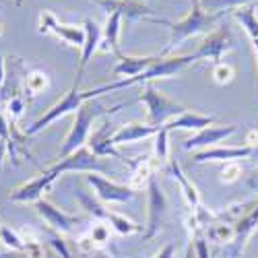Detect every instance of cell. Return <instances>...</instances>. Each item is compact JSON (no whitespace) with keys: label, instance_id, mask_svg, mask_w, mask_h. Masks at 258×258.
Listing matches in <instances>:
<instances>
[{"label":"cell","instance_id":"cell-1","mask_svg":"<svg viewBox=\"0 0 258 258\" xmlns=\"http://www.w3.org/2000/svg\"><path fill=\"white\" fill-rule=\"evenodd\" d=\"M131 103H133V101H126V103L122 101V103H116V105H112V107H105L99 99L85 101V103L79 107V110L75 112V122H73V126H71L69 135L64 137V141H62V147H60V151H58V159L67 157V155L75 153L77 149H81V147L87 145V141H89V137H91V126H93V122H95L99 116H112V114L120 112L122 107L131 105Z\"/></svg>","mask_w":258,"mask_h":258},{"label":"cell","instance_id":"cell-11","mask_svg":"<svg viewBox=\"0 0 258 258\" xmlns=\"http://www.w3.org/2000/svg\"><path fill=\"white\" fill-rule=\"evenodd\" d=\"M85 182H87L93 190V195L101 201V203H128L135 197V190L126 184H118L103 178L101 174H85Z\"/></svg>","mask_w":258,"mask_h":258},{"label":"cell","instance_id":"cell-22","mask_svg":"<svg viewBox=\"0 0 258 258\" xmlns=\"http://www.w3.org/2000/svg\"><path fill=\"white\" fill-rule=\"evenodd\" d=\"M120 31H122V17L118 13H110L107 15V21L105 25L101 27V44H99V50L105 52V54H116L120 56Z\"/></svg>","mask_w":258,"mask_h":258},{"label":"cell","instance_id":"cell-16","mask_svg":"<svg viewBox=\"0 0 258 258\" xmlns=\"http://www.w3.org/2000/svg\"><path fill=\"white\" fill-rule=\"evenodd\" d=\"M238 133V124H223V126H207L197 135H192L190 139L184 141V151H192V149H209L221 143L223 139L231 137Z\"/></svg>","mask_w":258,"mask_h":258},{"label":"cell","instance_id":"cell-28","mask_svg":"<svg viewBox=\"0 0 258 258\" xmlns=\"http://www.w3.org/2000/svg\"><path fill=\"white\" fill-rule=\"evenodd\" d=\"M103 221L110 223V227L120 235H133V233H143L145 231V225H139L133 219H128L126 215H120V213H114V211H107Z\"/></svg>","mask_w":258,"mask_h":258},{"label":"cell","instance_id":"cell-5","mask_svg":"<svg viewBox=\"0 0 258 258\" xmlns=\"http://www.w3.org/2000/svg\"><path fill=\"white\" fill-rule=\"evenodd\" d=\"M139 101L145 103V107H147V124H151V126H165L169 120H174L176 116H180V114H184L188 110V107L176 103L174 99H169L159 89H155L153 83H145Z\"/></svg>","mask_w":258,"mask_h":258},{"label":"cell","instance_id":"cell-29","mask_svg":"<svg viewBox=\"0 0 258 258\" xmlns=\"http://www.w3.org/2000/svg\"><path fill=\"white\" fill-rule=\"evenodd\" d=\"M77 201L81 203V207L87 211L91 217H95L97 221H103L105 219V213H107V209L101 205V201L95 197L93 199V195H89V192H85V190H81V188H77Z\"/></svg>","mask_w":258,"mask_h":258},{"label":"cell","instance_id":"cell-27","mask_svg":"<svg viewBox=\"0 0 258 258\" xmlns=\"http://www.w3.org/2000/svg\"><path fill=\"white\" fill-rule=\"evenodd\" d=\"M50 87V75L46 71H25L23 75V93H27L29 97H35L39 93H44Z\"/></svg>","mask_w":258,"mask_h":258},{"label":"cell","instance_id":"cell-37","mask_svg":"<svg viewBox=\"0 0 258 258\" xmlns=\"http://www.w3.org/2000/svg\"><path fill=\"white\" fill-rule=\"evenodd\" d=\"M77 250L81 252V254H93V252H97V248H95V244H93V240H91V235H89V231H85L83 235H79V240H77Z\"/></svg>","mask_w":258,"mask_h":258},{"label":"cell","instance_id":"cell-19","mask_svg":"<svg viewBox=\"0 0 258 258\" xmlns=\"http://www.w3.org/2000/svg\"><path fill=\"white\" fill-rule=\"evenodd\" d=\"M83 27H85V44L81 48L79 71H77V77H75V79H81V81H83V73H85V69H87L89 60L93 58V54L99 50V44H101V27L95 23L93 19L85 21Z\"/></svg>","mask_w":258,"mask_h":258},{"label":"cell","instance_id":"cell-30","mask_svg":"<svg viewBox=\"0 0 258 258\" xmlns=\"http://www.w3.org/2000/svg\"><path fill=\"white\" fill-rule=\"evenodd\" d=\"M167 137H169V128L161 126L157 135L153 137V155L157 159L159 165H167L169 163V145H167Z\"/></svg>","mask_w":258,"mask_h":258},{"label":"cell","instance_id":"cell-36","mask_svg":"<svg viewBox=\"0 0 258 258\" xmlns=\"http://www.w3.org/2000/svg\"><path fill=\"white\" fill-rule=\"evenodd\" d=\"M242 176H244L242 165H240L238 161H229V163H223L219 180H221L223 184H233V182H238Z\"/></svg>","mask_w":258,"mask_h":258},{"label":"cell","instance_id":"cell-15","mask_svg":"<svg viewBox=\"0 0 258 258\" xmlns=\"http://www.w3.org/2000/svg\"><path fill=\"white\" fill-rule=\"evenodd\" d=\"M112 124H110V116H103V122H101V126L97 128L95 133H91V137H89V141H87V145H89V149L97 155V157H116V159H120V161H124L126 165L131 163V159H126L118 149H116V145H114V141H112V128H110Z\"/></svg>","mask_w":258,"mask_h":258},{"label":"cell","instance_id":"cell-35","mask_svg":"<svg viewBox=\"0 0 258 258\" xmlns=\"http://www.w3.org/2000/svg\"><path fill=\"white\" fill-rule=\"evenodd\" d=\"M211 77H213V81L217 83V85H229V83L233 81L235 73H233V67H231V64H227V62L221 60V62H217V64H213Z\"/></svg>","mask_w":258,"mask_h":258},{"label":"cell","instance_id":"cell-39","mask_svg":"<svg viewBox=\"0 0 258 258\" xmlns=\"http://www.w3.org/2000/svg\"><path fill=\"white\" fill-rule=\"evenodd\" d=\"M50 244L56 248V252L60 254V258H71V252L67 250V244H64L62 240H60V235H52V238H50Z\"/></svg>","mask_w":258,"mask_h":258},{"label":"cell","instance_id":"cell-21","mask_svg":"<svg viewBox=\"0 0 258 258\" xmlns=\"http://www.w3.org/2000/svg\"><path fill=\"white\" fill-rule=\"evenodd\" d=\"M159 128L161 126H151L147 122H128V124H122L118 131H114L112 141H114V145L137 143V141H143L149 137H155Z\"/></svg>","mask_w":258,"mask_h":258},{"label":"cell","instance_id":"cell-48","mask_svg":"<svg viewBox=\"0 0 258 258\" xmlns=\"http://www.w3.org/2000/svg\"><path fill=\"white\" fill-rule=\"evenodd\" d=\"M254 9H258V0H254Z\"/></svg>","mask_w":258,"mask_h":258},{"label":"cell","instance_id":"cell-26","mask_svg":"<svg viewBox=\"0 0 258 258\" xmlns=\"http://www.w3.org/2000/svg\"><path fill=\"white\" fill-rule=\"evenodd\" d=\"M205 235H207V240H211L215 244L227 246L235 238V223H231V221H227V219H223V217H219V215H217V219H215L207 227Z\"/></svg>","mask_w":258,"mask_h":258},{"label":"cell","instance_id":"cell-18","mask_svg":"<svg viewBox=\"0 0 258 258\" xmlns=\"http://www.w3.org/2000/svg\"><path fill=\"white\" fill-rule=\"evenodd\" d=\"M165 169H167V174L174 178L176 182H178V188H180V192H182V197H184V203L188 205V209L190 211H195V209H199L203 203H201V195H199V190H197V186L192 184V180L184 174V169H182V165H180V161H176V159H169V163L165 165Z\"/></svg>","mask_w":258,"mask_h":258},{"label":"cell","instance_id":"cell-41","mask_svg":"<svg viewBox=\"0 0 258 258\" xmlns=\"http://www.w3.org/2000/svg\"><path fill=\"white\" fill-rule=\"evenodd\" d=\"M5 81H7V60L5 56H0V87L5 85Z\"/></svg>","mask_w":258,"mask_h":258},{"label":"cell","instance_id":"cell-38","mask_svg":"<svg viewBox=\"0 0 258 258\" xmlns=\"http://www.w3.org/2000/svg\"><path fill=\"white\" fill-rule=\"evenodd\" d=\"M192 240H195V252H197V258H211L207 235H197V238H192Z\"/></svg>","mask_w":258,"mask_h":258},{"label":"cell","instance_id":"cell-32","mask_svg":"<svg viewBox=\"0 0 258 258\" xmlns=\"http://www.w3.org/2000/svg\"><path fill=\"white\" fill-rule=\"evenodd\" d=\"M0 107L5 110V116L9 118V122L11 124H17V120L25 114V97H23V93L13 95L11 99H7Z\"/></svg>","mask_w":258,"mask_h":258},{"label":"cell","instance_id":"cell-14","mask_svg":"<svg viewBox=\"0 0 258 258\" xmlns=\"http://www.w3.org/2000/svg\"><path fill=\"white\" fill-rule=\"evenodd\" d=\"M35 211L56 233H71L73 227L83 221V217H77V215H69V213L60 211L58 207H54L46 199H41V201L35 203Z\"/></svg>","mask_w":258,"mask_h":258},{"label":"cell","instance_id":"cell-49","mask_svg":"<svg viewBox=\"0 0 258 258\" xmlns=\"http://www.w3.org/2000/svg\"><path fill=\"white\" fill-rule=\"evenodd\" d=\"M0 225H3V223H0Z\"/></svg>","mask_w":258,"mask_h":258},{"label":"cell","instance_id":"cell-12","mask_svg":"<svg viewBox=\"0 0 258 258\" xmlns=\"http://www.w3.org/2000/svg\"><path fill=\"white\" fill-rule=\"evenodd\" d=\"M258 227V201L252 203V207L242 215V217L235 221V238L231 244L225 246L223 256L225 258H242L244 248L248 244V238L252 235V231Z\"/></svg>","mask_w":258,"mask_h":258},{"label":"cell","instance_id":"cell-24","mask_svg":"<svg viewBox=\"0 0 258 258\" xmlns=\"http://www.w3.org/2000/svg\"><path fill=\"white\" fill-rule=\"evenodd\" d=\"M128 167H131V180H128V186H131L133 190H143V188L149 186V182L153 180V161L149 155L131 159Z\"/></svg>","mask_w":258,"mask_h":258},{"label":"cell","instance_id":"cell-42","mask_svg":"<svg viewBox=\"0 0 258 258\" xmlns=\"http://www.w3.org/2000/svg\"><path fill=\"white\" fill-rule=\"evenodd\" d=\"M248 186L250 188H258V169H254L252 174L248 176Z\"/></svg>","mask_w":258,"mask_h":258},{"label":"cell","instance_id":"cell-7","mask_svg":"<svg viewBox=\"0 0 258 258\" xmlns=\"http://www.w3.org/2000/svg\"><path fill=\"white\" fill-rule=\"evenodd\" d=\"M165 213H167V199L163 195L159 182L153 178L147 186V223L143 231V240H153L161 231Z\"/></svg>","mask_w":258,"mask_h":258},{"label":"cell","instance_id":"cell-46","mask_svg":"<svg viewBox=\"0 0 258 258\" xmlns=\"http://www.w3.org/2000/svg\"><path fill=\"white\" fill-rule=\"evenodd\" d=\"M25 3V0H17V7H21V5H23Z\"/></svg>","mask_w":258,"mask_h":258},{"label":"cell","instance_id":"cell-33","mask_svg":"<svg viewBox=\"0 0 258 258\" xmlns=\"http://www.w3.org/2000/svg\"><path fill=\"white\" fill-rule=\"evenodd\" d=\"M0 242L15 252H25V240L21 238V233L7 225H0Z\"/></svg>","mask_w":258,"mask_h":258},{"label":"cell","instance_id":"cell-13","mask_svg":"<svg viewBox=\"0 0 258 258\" xmlns=\"http://www.w3.org/2000/svg\"><path fill=\"white\" fill-rule=\"evenodd\" d=\"M56 176L52 174L50 169H41V174L25 184H21L19 188H15L11 192V201L13 203H37L44 199V195L50 190V186L54 184Z\"/></svg>","mask_w":258,"mask_h":258},{"label":"cell","instance_id":"cell-43","mask_svg":"<svg viewBox=\"0 0 258 258\" xmlns=\"http://www.w3.org/2000/svg\"><path fill=\"white\" fill-rule=\"evenodd\" d=\"M7 153H9V149H7V143H5L3 139H0V165H3V161H5Z\"/></svg>","mask_w":258,"mask_h":258},{"label":"cell","instance_id":"cell-20","mask_svg":"<svg viewBox=\"0 0 258 258\" xmlns=\"http://www.w3.org/2000/svg\"><path fill=\"white\" fill-rule=\"evenodd\" d=\"M159 56H118L116 67L112 69L114 77H126V79H135L139 75H143L145 71H149L157 62Z\"/></svg>","mask_w":258,"mask_h":258},{"label":"cell","instance_id":"cell-34","mask_svg":"<svg viewBox=\"0 0 258 258\" xmlns=\"http://www.w3.org/2000/svg\"><path fill=\"white\" fill-rule=\"evenodd\" d=\"M87 231H89V235H91V240H93V244H95V248H97V250H99V248H103L107 242H110L112 227H110V225H105L103 221H95Z\"/></svg>","mask_w":258,"mask_h":258},{"label":"cell","instance_id":"cell-10","mask_svg":"<svg viewBox=\"0 0 258 258\" xmlns=\"http://www.w3.org/2000/svg\"><path fill=\"white\" fill-rule=\"evenodd\" d=\"M99 5L107 11V15L118 13L122 17V21L126 19V21H131V23H135V21H155V23H163V25L171 23L167 19L157 17L143 0H99Z\"/></svg>","mask_w":258,"mask_h":258},{"label":"cell","instance_id":"cell-3","mask_svg":"<svg viewBox=\"0 0 258 258\" xmlns=\"http://www.w3.org/2000/svg\"><path fill=\"white\" fill-rule=\"evenodd\" d=\"M79 87H81V79H75L73 87H71L67 93H64V97L58 99L54 105H50L48 110L41 114L29 128H27L25 135H27V137H33V135L41 133L44 128H48V126L54 124L56 120H60V118H64V116H69V114H73V112H77L85 101L95 99V97L107 93V91H105V85H99V87H95V89H87V91H81Z\"/></svg>","mask_w":258,"mask_h":258},{"label":"cell","instance_id":"cell-47","mask_svg":"<svg viewBox=\"0 0 258 258\" xmlns=\"http://www.w3.org/2000/svg\"><path fill=\"white\" fill-rule=\"evenodd\" d=\"M95 258H107V256H103V254H97V256H95Z\"/></svg>","mask_w":258,"mask_h":258},{"label":"cell","instance_id":"cell-4","mask_svg":"<svg viewBox=\"0 0 258 258\" xmlns=\"http://www.w3.org/2000/svg\"><path fill=\"white\" fill-rule=\"evenodd\" d=\"M197 60H199L197 54H186V56H161L159 54L157 62L149 71H145L143 75H139L135 79H120L114 83H105V91L110 93V91L133 87V85H141V83H153L157 79H169V77L182 73L184 69H188L190 64H195Z\"/></svg>","mask_w":258,"mask_h":258},{"label":"cell","instance_id":"cell-25","mask_svg":"<svg viewBox=\"0 0 258 258\" xmlns=\"http://www.w3.org/2000/svg\"><path fill=\"white\" fill-rule=\"evenodd\" d=\"M231 15H233V19L242 25V29L246 31L248 39L252 41L254 54H256V58H258V15H256V9H254V7L235 9V11H231Z\"/></svg>","mask_w":258,"mask_h":258},{"label":"cell","instance_id":"cell-2","mask_svg":"<svg viewBox=\"0 0 258 258\" xmlns=\"http://www.w3.org/2000/svg\"><path fill=\"white\" fill-rule=\"evenodd\" d=\"M225 13H209L201 7V0H192L190 11L184 19L176 21V23H169V39L167 46L163 48L161 56H167L169 52H174L176 48H180L188 37H195L199 33L209 31L215 23H219Z\"/></svg>","mask_w":258,"mask_h":258},{"label":"cell","instance_id":"cell-9","mask_svg":"<svg viewBox=\"0 0 258 258\" xmlns=\"http://www.w3.org/2000/svg\"><path fill=\"white\" fill-rule=\"evenodd\" d=\"M235 44H238V39L231 33V29L227 25H221L219 29L211 31L201 41V46L195 54L199 60H211L213 64H217V62H221V58L225 54H229L235 48Z\"/></svg>","mask_w":258,"mask_h":258},{"label":"cell","instance_id":"cell-40","mask_svg":"<svg viewBox=\"0 0 258 258\" xmlns=\"http://www.w3.org/2000/svg\"><path fill=\"white\" fill-rule=\"evenodd\" d=\"M153 258H176V244L174 242H169V244H165Z\"/></svg>","mask_w":258,"mask_h":258},{"label":"cell","instance_id":"cell-6","mask_svg":"<svg viewBox=\"0 0 258 258\" xmlns=\"http://www.w3.org/2000/svg\"><path fill=\"white\" fill-rule=\"evenodd\" d=\"M39 35H56L64 44L73 48H83L85 44V27L73 25V23H60L58 17L52 11H41L39 13V23H37Z\"/></svg>","mask_w":258,"mask_h":258},{"label":"cell","instance_id":"cell-45","mask_svg":"<svg viewBox=\"0 0 258 258\" xmlns=\"http://www.w3.org/2000/svg\"><path fill=\"white\" fill-rule=\"evenodd\" d=\"M3 33H5V27H3V23H0V37H3Z\"/></svg>","mask_w":258,"mask_h":258},{"label":"cell","instance_id":"cell-23","mask_svg":"<svg viewBox=\"0 0 258 258\" xmlns=\"http://www.w3.org/2000/svg\"><path fill=\"white\" fill-rule=\"evenodd\" d=\"M215 120L213 116H207V114H201V112H192V110H186L184 114L176 116L174 120H169L165 126L169 128V133L171 131H203V128L207 126H213Z\"/></svg>","mask_w":258,"mask_h":258},{"label":"cell","instance_id":"cell-8","mask_svg":"<svg viewBox=\"0 0 258 258\" xmlns=\"http://www.w3.org/2000/svg\"><path fill=\"white\" fill-rule=\"evenodd\" d=\"M52 174L58 178L60 174H67V171H85V174H107V167L101 163V159L91 151L89 147H81L75 153L58 159V163H54L52 167H48Z\"/></svg>","mask_w":258,"mask_h":258},{"label":"cell","instance_id":"cell-31","mask_svg":"<svg viewBox=\"0 0 258 258\" xmlns=\"http://www.w3.org/2000/svg\"><path fill=\"white\" fill-rule=\"evenodd\" d=\"M252 0H201V7L209 13H225V11H235L250 7Z\"/></svg>","mask_w":258,"mask_h":258},{"label":"cell","instance_id":"cell-44","mask_svg":"<svg viewBox=\"0 0 258 258\" xmlns=\"http://www.w3.org/2000/svg\"><path fill=\"white\" fill-rule=\"evenodd\" d=\"M252 157H254V159H258V141H256V145H254V151H252Z\"/></svg>","mask_w":258,"mask_h":258},{"label":"cell","instance_id":"cell-17","mask_svg":"<svg viewBox=\"0 0 258 258\" xmlns=\"http://www.w3.org/2000/svg\"><path fill=\"white\" fill-rule=\"evenodd\" d=\"M254 147L244 145V147H209L203 151L195 153L192 163H209V161H217V163H229V161H240L246 157H252Z\"/></svg>","mask_w":258,"mask_h":258}]
</instances>
